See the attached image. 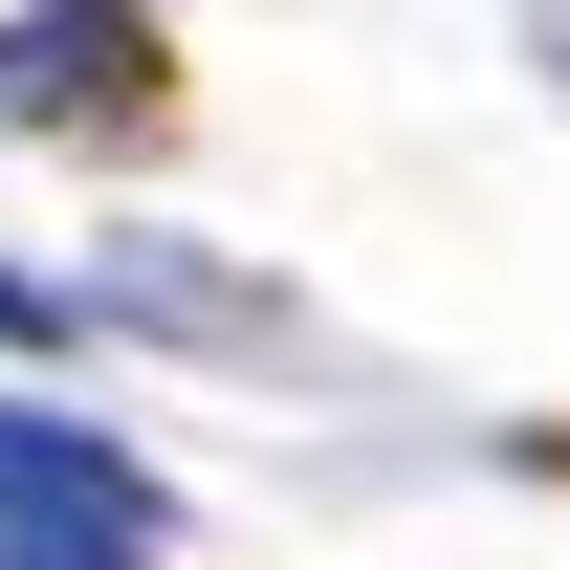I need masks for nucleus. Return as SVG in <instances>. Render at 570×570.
<instances>
[{
    "label": "nucleus",
    "instance_id": "20e7f679",
    "mask_svg": "<svg viewBox=\"0 0 570 570\" xmlns=\"http://www.w3.org/2000/svg\"><path fill=\"white\" fill-rule=\"evenodd\" d=\"M0 570H176V549H67V527H0Z\"/></svg>",
    "mask_w": 570,
    "mask_h": 570
},
{
    "label": "nucleus",
    "instance_id": "f257e3e1",
    "mask_svg": "<svg viewBox=\"0 0 570 570\" xmlns=\"http://www.w3.org/2000/svg\"><path fill=\"white\" fill-rule=\"evenodd\" d=\"M154 110H176V45H154L132 0H22V22H0V132H154Z\"/></svg>",
    "mask_w": 570,
    "mask_h": 570
},
{
    "label": "nucleus",
    "instance_id": "7ed1b4c3",
    "mask_svg": "<svg viewBox=\"0 0 570 570\" xmlns=\"http://www.w3.org/2000/svg\"><path fill=\"white\" fill-rule=\"evenodd\" d=\"M0 352H67V285L45 264H0Z\"/></svg>",
    "mask_w": 570,
    "mask_h": 570
},
{
    "label": "nucleus",
    "instance_id": "f03ea898",
    "mask_svg": "<svg viewBox=\"0 0 570 570\" xmlns=\"http://www.w3.org/2000/svg\"><path fill=\"white\" fill-rule=\"evenodd\" d=\"M0 527H67V549H176L154 461H132L110 417H67V395H0Z\"/></svg>",
    "mask_w": 570,
    "mask_h": 570
}]
</instances>
